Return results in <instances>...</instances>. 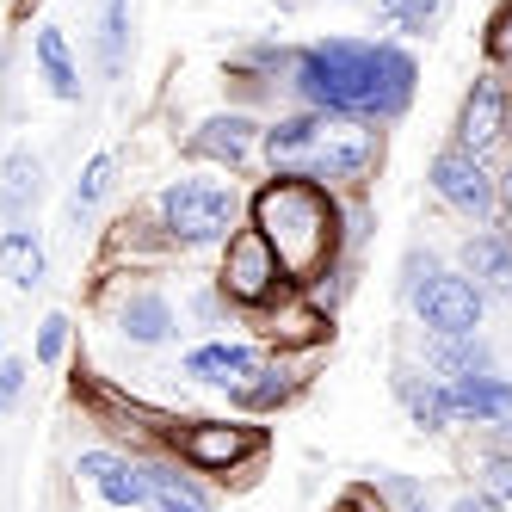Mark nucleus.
<instances>
[{
  "label": "nucleus",
  "instance_id": "10",
  "mask_svg": "<svg viewBox=\"0 0 512 512\" xmlns=\"http://www.w3.org/2000/svg\"><path fill=\"white\" fill-rule=\"evenodd\" d=\"M506 130H512V105H506L500 81H475V93L463 99V112H457V149L488 155Z\"/></svg>",
  "mask_w": 512,
  "mask_h": 512
},
{
  "label": "nucleus",
  "instance_id": "2",
  "mask_svg": "<svg viewBox=\"0 0 512 512\" xmlns=\"http://www.w3.org/2000/svg\"><path fill=\"white\" fill-rule=\"evenodd\" d=\"M253 229H260L278 253V266L290 284H315L327 266H334V247H340V204L327 186L315 179H272L266 192H253L247 204Z\"/></svg>",
  "mask_w": 512,
  "mask_h": 512
},
{
  "label": "nucleus",
  "instance_id": "16",
  "mask_svg": "<svg viewBox=\"0 0 512 512\" xmlns=\"http://www.w3.org/2000/svg\"><path fill=\"white\" fill-rule=\"evenodd\" d=\"M173 327H179V315H173V303L161 297V290H130L124 309H118V334L130 346H167Z\"/></svg>",
  "mask_w": 512,
  "mask_h": 512
},
{
  "label": "nucleus",
  "instance_id": "19",
  "mask_svg": "<svg viewBox=\"0 0 512 512\" xmlns=\"http://www.w3.org/2000/svg\"><path fill=\"white\" fill-rule=\"evenodd\" d=\"M149 512H216L198 475H179L173 463H149Z\"/></svg>",
  "mask_w": 512,
  "mask_h": 512
},
{
  "label": "nucleus",
  "instance_id": "14",
  "mask_svg": "<svg viewBox=\"0 0 512 512\" xmlns=\"http://www.w3.org/2000/svg\"><path fill=\"white\" fill-rule=\"evenodd\" d=\"M445 389H451L457 426H506L512 420V377H500V371L463 377V383H445Z\"/></svg>",
  "mask_w": 512,
  "mask_h": 512
},
{
  "label": "nucleus",
  "instance_id": "9",
  "mask_svg": "<svg viewBox=\"0 0 512 512\" xmlns=\"http://www.w3.org/2000/svg\"><path fill=\"white\" fill-rule=\"evenodd\" d=\"M75 475H87V488L118 506V512H142L149 506V463H130L124 451H81Z\"/></svg>",
  "mask_w": 512,
  "mask_h": 512
},
{
  "label": "nucleus",
  "instance_id": "18",
  "mask_svg": "<svg viewBox=\"0 0 512 512\" xmlns=\"http://www.w3.org/2000/svg\"><path fill=\"white\" fill-rule=\"evenodd\" d=\"M395 395H401V408H408V420H414L420 432H451V426H457V414H451V389L438 383V377H426V371H401V377H395Z\"/></svg>",
  "mask_w": 512,
  "mask_h": 512
},
{
  "label": "nucleus",
  "instance_id": "30",
  "mask_svg": "<svg viewBox=\"0 0 512 512\" xmlns=\"http://www.w3.org/2000/svg\"><path fill=\"white\" fill-rule=\"evenodd\" d=\"M62 352H68V315H50L38 334V364H56Z\"/></svg>",
  "mask_w": 512,
  "mask_h": 512
},
{
  "label": "nucleus",
  "instance_id": "1",
  "mask_svg": "<svg viewBox=\"0 0 512 512\" xmlns=\"http://www.w3.org/2000/svg\"><path fill=\"white\" fill-rule=\"evenodd\" d=\"M414 81H420V68H414L408 50L358 44V38L309 44L290 62V93L303 99V112H321V118L389 124L414 105Z\"/></svg>",
  "mask_w": 512,
  "mask_h": 512
},
{
  "label": "nucleus",
  "instance_id": "32",
  "mask_svg": "<svg viewBox=\"0 0 512 512\" xmlns=\"http://www.w3.org/2000/svg\"><path fill=\"white\" fill-rule=\"evenodd\" d=\"M334 512H389V506H383V494H377L371 482H364V488H352V494H346Z\"/></svg>",
  "mask_w": 512,
  "mask_h": 512
},
{
  "label": "nucleus",
  "instance_id": "5",
  "mask_svg": "<svg viewBox=\"0 0 512 512\" xmlns=\"http://www.w3.org/2000/svg\"><path fill=\"white\" fill-rule=\"evenodd\" d=\"M284 284H290V278H284V266H278L272 241L247 223V229L223 247V272H216V290H223L235 309H266V303L284 297Z\"/></svg>",
  "mask_w": 512,
  "mask_h": 512
},
{
  "label": "nucleus",
  "instance_id": "25",
  "mask_svg": "<svg viewBox=\"0 0 512 512\" xmlns=\"http://www.w3.org/2000/svg\"><path fill=\"white\" fill-rule=\"evenodd\" d=\"M112 173H118V155H93V161H87L81 186H75V216H87L105 192H112Z\"/></svg>",
  "mask_w": 512,
  "mask_h": 512
},
{
  "label": "nucleus",
  "instance_id": "8",
  "mask_svg": "<svg viewBox=\"0 0 512 512\" xmlns=\"http://www.w3.org/2000/svg\"><path fill=\"white\" fill-rule=\"evenodd\" d=\"M488 315V290L463 278V272H438L420 297H414V321L426 327L432 340H457V334H482Z\"/></svg>",
  "mask_w": 512,
  "mask_h": 512
},
{
  "label": "nucleus",
  "instance_id": "29",
  "mask_svg": "<svg viewBox=\"0 0 512 512\" xmlns=\"http://www.w3.org/2000/svg\"><path fill=\"white\" fill-rule=\"evenodd\" d=\"M377 7L389 13V19H401V25H408V31H420L432 13H438V0H377Z\"/></svg>",
  "mask_w": 512,
  "mask_h": 512
},
{
  "label": "nucleus",
  "instance_id": "3",
  "mask_svg": "<svg viewBox=\"0 0 512 512\" xmlns=\"http://www.w3.org/2000/svg\"><path fill=\"white\" fill-rule=\"evenodd\" d=\"M155 229L179 247H229L241 223V192L223 179H167L155 198Z\"/></svg>",
  "mask_w": 512,
  "mask_h": 512
},
{
  "label": "nucleus",
  "instance_id": "24",
  "mask_svg": "<svg viewBox=\"0 0 512 512\" xmlns=\"http://www.w3.org/2000/svg\"><path fill=\"white\" fill-rule=\"evenodd\" d=\"M371 488L383 494V506H389V512H432L426 488L414 482V475H401V469H377V475H371Z\"/></svg>",
  "mask_w": 512,
  "mask_h": 512
},
{
  "label": "nucleus",
  "instance_id": "6",
  "mask_svg": "<svg viewBox=\"0 0 512 512\" xmlns=\"http://www.w3.org/2000/svg\"><path fill=\"white\" fill-rule=\"evenodd\" d=\"M173 451L198 475H241L253 457H266V432L247 420H192L173 438Z\"/></svg>",
  "mask_w": 512,
  "mask_h": 512
},
{
  "label": "nucleus",
  "instance_id": "23",
  "mask_svg": "<svg viewBox=\"0 0 512 512\" xmlns=\"http://www.w3.org/2000/svg\"><path fill=\"white\" fill-rule=\"evenodd\" d=\"M124 38H130V0H105V13H99V62L124 68Z\"/></svg>",
  "mask_w": 512,
  "mask_h": 512
},
{
  "label": "nucleus",
  "instance_id": "33",
  "mask_svg": "<svg viewBox=\"0 0 512 512\" xmlns=\"http://www.w3.org/2000/svg\"><path fill=\"white\" fill-rule=\"evenodd\" d=\"M451 512H512V506H500L494 494H482V488H475V494H457V506Z\"/></svg>",
  "mask_w": 512,
  "mask_h": 512
},
{
  "label": "nucleus",
  "instance_id": "15",
  "mask_svg": "<svg viewBox=\"0 0 512 512\" xmlns=\"http://www.w3.org/2000/svg\"><path fill=\"white\" fill-rule=\"evenodd\" d=\"M260 136H266V130L253 124L247 112H229V118H204L198 136H192V149L210 155V161H223V167H247L253 149H260Z\"/></svg>",
  "mask_w": 512,
  "mask_h": 512
},
{
  "label": "nucleus",
  "instance_id": "7",
  "mask_svg": "<svg viewBox=\"0 0 512 512\" xmlns=\"http://www.w3.org/2000/svg\"><path fill=\"white\" fill-rule=\"evenodd\" d=\"M426 179H432V198L445 210H457V216H469V223H494V216H500V179L488 173L482 155L457 149V142L432 155Z\"/></svg>",
  "mask_w": 512,
  "mask_h": 512
},
{
  "label": "nucleus",
  "instance_id": "26",
  "mask_svg": "<svg viewBox=\"0 0 512 512\" xmlns=\"http://www.w3.org/2000/svg\"><path fill=\"white\" fill-rule=\"evenodd\" d=\"M38 173H44L38 155H25V149L7 161V210H19L25 198H38Z\"/></svg>",
  "mask_w": 512,
  "mask_h": 512
},
{
  "label": "nucleus",
  "instance_id": "12",
  "mask_svg": "<svg viewBox=\"0 0 512 512\" xmlns=\"http://www.w3.org/2000/svg\"><path fill=\"white\" fill-rule=\"evenodd\" d=\"M260 364H266L260 346H247V340H204L186 352V377H198L210 389H241Z\"/></svg>",
  "mask_w": 512,
  "mask_h": 512
},
{
  "label": "nucleus",
  "instance_id": "34",
  "mask_svg": "<svg viewBox=\"0 0 512 512\" xmlns=\"http://www.w3.org/2000/svg\"><path fill=\"white\" fill-rule=\"evenodd\" d=\"M500 216L512 223V161H506V173H500Z\"/></svg>",
  "mask_w": 512,
  "mask_h": 512
},
{
  "label": "nucleus",
  "instance_id": "20",
  "mask_svg": "<svg viewBox=\"0 0 512 512\" xmlns=\"http://www.w3.org/2000/svg\"><path fill=\"white\" fill-rule=\"evenodd\" d=\"M475 488L494 494L500 506H512V420H506V426H494L482 463H475Z\"/></svg>",
  "mask_w": 512,
  "mask_h": 512
},
{
  "label": "nucleus",
  "instance_id": "28",
  "mask_svg": "<svg viewBox=\"0 0 512 512\" xmlns=\"http://www.w3.org/2000/svg\"><path fill=\"white\" fill-rule=\"evenodd\" d=\"M488 62L512 75V0H500V13L488 19Z\"/></svg>",
  "mask_w": 512,
  "mask_h": 512
},
{
  "label": "nucleus",
  "instance_id": "13",
  "mask_svg": "<svg viewBox=\"0 0 512 512\" xmlns=\"http://www.w3.org/2000/svg\"><path fill=\"white\" fill-rule=\"evenodd\" d=\"M321 112H290V118H278V124H266V136H260V155L272 161V173L284 179H297L303 167H309V155H315V142H321Z\"/></svg>",
  "mask_w": 512,
  "mask_h": 512
},
{
  "label": "nucleus",
  "instance_id": "27",
  "mask_svg": "<svg viewBox=\"0 0 512 512\" xmlns=\"http://www.w3.org/2000/svg\"><path fill=\"white\" fill-rule=\"evenodd\" d=\"M438 272H445V266H438V253H426V247H414V253H408V260H401V297H408V303H414V297H420V290H426V284H432Z\"/></svg>",
  "mask_w": 512,
  "mask_h": 512
},
{
  "label": "nucleus",
  "instance_id": "4",
  "mask_svg": "<svg viewBox=\"0 0 512 512\" xmlns=\"http://www.w3.org/2000/svg\"><path fill=\"white\" fill-rule=\"evenodd\" d=\"M377 155H383L377 124H364V118H327L315 155H309V167L297 179H315V186H327V192H334V186H364L371 167H377Z\"/></svg>",
  "mask_w": 512,
  "mask_h": 512
},
{
  "label": "nucleus",
  "instance_id": "22",
  "mask_svg": "<svg viewBox=\"0 0 512 512\" xmlns=\"http://www.w3.org/2000/svg\"><path fill=\"white\" fill-rule=\"evenodd\" d=\"M38 62H44V81H50L56 99H81V75H75V62H68V44H62L56 25L38 31Z\"/></svg>",
  "mask_w": 512,
  "mask_h": 512
},
{
  "label": "nucleus",
  "instance_id": "31",
  "mask_svg": "<svg viewBox=\"0 0 512 512\" xmlns=\"http://www.w3.org/2000/svg\"><path fill=\"white\" fill-rule=\"evenodd\" d=\"M25 377H31V364H19V358H0V414H7L13 401H19Z\"/></svg>",
  "mask_w": 512,
  "mask_h": 512
},
{
  "label": "nucleus",
  "instance_id": "21",
  "mask_svg": "<svg viewBox=\"0 0 512 512\" xmlns=\"http://www.w3.org/2000/svg\"><path fill=\"white\" fill-rule=\"evenodd\" d=\"M0 272H7L19 290L44 284V247H38V235H31V229H7V235H0Z\"/></svg>",
  "mask_w": 512,
  "mask_h": 512
},
{
  "label": "nucleus",
  "instance_id": "17",
  "mask_svg": "<svg viewBox=\"0 0 512 512\" xmlns=\"http://www.w3.org/2000/svg\"><path fill=\"white\" fill-rule=\"evenodd\" d=\"M426 371L438 383H463V377H482L494 371V346L482 334H457V340H432L426 334Z\"/></svg>",
  "mask_w": 512,
  "mask_h": 512
},
{
  "label": "nucleus",
  "instance_id": "11",
  "mask_svg": "<svg viewBox=\"0 0 512 512\" xmlns=\"http://www.w3.org/2000/svg\"><path fill=\"white\" fill-rule=\"evenodd\" d=\"M457 260H463V278H475L482 290H512V223L494 216L488 229H475L457 247Z\"/></svg>",
  "mask_w": 512,
  "mask_h": 512
}]
</instances>
